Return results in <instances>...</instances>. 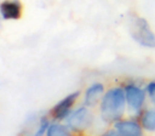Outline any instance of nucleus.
I'll return each mask as SVG.
<instances>
[{
	"label": "nucleus",
	"instance_id": "nucleus-6",
	"mask_svg": "<svg viewBox=\"0 0 155 136\" xmlns=\"http://www.w3.org/2000/svg\"><path fill=\"white\" fill-rule=\"evenodd\" d=\"M22 7L18 0H5L0 5V13L5 20L19 19Z\"/></svg>",
	"mask_w": 155,
	"mask_h": 136
},
{
	"label": "nucleus",
	"instance_id": "nucleus-9",
	"mask_svg": "<svg viewBox=\"0 0 155 136\" xmlns=\"http://www.w3.org/2000/svg\"><path fill=\"white\" fill-rule=\"evenodd\" d=\"M70 128L68 125H63V124H58V123H53V124H50L48 128L47 134L48 136H65L69 135L70 131H69Z\"/></svg>",
	"mask_w": 155,
	"mask_h": 136
},
{
	"label": "nucleus",
	"instance_id": "nucleus-3",
	"mask_svg": "<svg viewBox=\"0 0 155 136\" xmlns=\"http://www.w3.org/2000/svg\"><path fill=\"white\" fill-rule=\"evenodd\" d=\"M93 122V115L86 108H80L67 117V125L71 130L79 131L88 128Z\"/></svg>",
	"mask_w": 155,
	"mask_h": 136
},
{
	"label": "nucleus",
	"instance_id": "nucleus-10",
	"mask_svg": "<svg viewBox=\"0 0 155 136\" xmlns=\"http://www.w3.org/2000/svg\"><path fill=\"white\" fill-rule=\"evenodd\" d=\"M141 124L148 131H155V111H148L142 116Z\"/></svg>",
	"mask_w": 155,
	"mask_h": 136
},
{
	"label": "nucleus",
	"instance_id": "nucleus-7",
	"mask_svg": "<svg viewBox=\"0 0 155 136\" xmlns=\"http://www.w3.org/2000/svg\"><path fill=\"white\" fill-rule=\"evenodd\" d=\"M115 130H117L118 135L139 136L142 134L141 128L135 121H117L115 123Z\"/></svg>",
	"mask_w": 155,
	"mask_h": 136
},
{
	"label": "nucleus",
	"instance_id": "nucleus-8",
	"mask_svg": "<svg viewBox=\"0 0 155 136\" xmlns=\"http://www.w3.org/2000/svg\"><path fill=\"white\" fill-rule=\"evenodd\" d=\"M104 87L100 83H96L93 84L86 91L84 98V102L86 106H94L98 103V101L100 100V98L102 97L103 94Z\"/></svg>",
	"mask_w": 155,
	"mask_h": 136
},
{
	"label": "nucleus",
	"instance_id": "nucleus-11",
	"mask_svg": "<svg viewBox=\"0 0 155 136\" xmlns=\"http://www.w3.org/2000/svg\"><path fill=\"white\" fill-rule=\"evenodd\" d=\"M49 121L47 120V118H41V124H39V128H38V131L36 132V135H44L46 133V131L48 130L49 128Z\"/></svg>",
	"mask_w": 155,
	"mask_h": 136
},
{
	"label": "nucleus",
	"instance_id": "nucleus-1",
	"mask_svg": "<svg viewBox=\"0 0 155 136\" xmlns=\"http://www.w3.org/2000/svg\"><path fill=\"white\" fill-rule=\"evenodd\" d=\"M125 91L120 87L112 88L104 95L101 103V117L106 122L118 121L125 108Z\"/></svg>",
	"mask_w": 155,
	"mask_h": 136
},
{
	"label": "nucleus",
	"instance_id": "nucleus-2",
	"mask_svg": "<svg viewBox=\"0 0 155 136\" xmlns=\"http://www.w3.org/2000/svg\"><path fill=\"white\" fill-rule=\"evenodd\" d=\"M130 32L132 37L141 46L155 48V34L150 29L146 19L140 17L134 18L130 27Z\"/></svg>",
	"mask_w": 155,
	"mask_h": 136
},
{
	"label": "nucleus",
	"instance_id": "nucleus-4",
	"mask_svg": "<svg viewBox=\"0 0 155 136\" xmlns=\"http://www.w3.org/2000/svg\"><path fill=\"white\" fill-rule=\"evenodd\" d=\"M124 91L127 105L130 106V108L134 112H139L146 99L144 91L135 85H127Z\"/></svg>",
	"mask_w": 155,
	"mask_h": 136
},
{
	"label": "nucleus",
	"instance_id": "nucleus-12",
	"mask_svg": "<svg viewBox=\"0 0 155 136\" xmlns=\"http://www.w3.org/2000/svg\"><path fill=\"white\" fill-rule=\"evenodd\" d=\"M147 91H148L151 100H152L153 103L155 104V82L150 83V84L148 85V87H147Z\"/></svg>",
	"mask_w": 155,
	"mask_h": 136
},
{
	"label": "nucleus",
	"instance_id": "nucleus-5",
	"mask_svg": "<svg viewBox=\"0 0 155 136\" xmlns=\"http://www.w3.org/2000/svg\"><path fill=\"white\" fill-rule=\"evenodd\" d=\"M79 91L77 93H73L68 95L66 98L60 101L53 108H52V116L55 119H58V120H62V119H65L70 115V110L72 108V105L74 104L75 100L79 97Z\"/></svg>",
	"mask_w": 155,
	"mask_h": 136
}]
</instances>
